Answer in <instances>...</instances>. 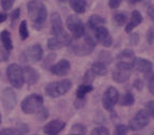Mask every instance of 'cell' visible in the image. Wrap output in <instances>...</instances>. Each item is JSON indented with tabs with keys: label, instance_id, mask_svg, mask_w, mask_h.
Masks as SVG:
<instances>
[{
	"label": "cell",
	"instance_id": "obj_1",
	"mask_svg": "<svg viewBox=\"0 0 154 135\" xmlns=\"http://www.w3.org/2000/svg\"><path fill=\"white\" fill-rule=\"evenodd\" d=\"M27 11L28 15L33 22L34 28L42 30L46 23L48 13L44 3L39 0H32L27 5Z\"/></svg>",
	"mask_w": 154,
	"mask_h": 135
},
{
	"label": "cell",
	"instance_id": "obj_2",
	"mask_svg": "<svg viewBox=\"0 0 154 135\" xmlns=\"http://www.w3.org/2000/svg\"><path fill=\"white\" fill-rule=\"evenodd\" d=\"M72 88V82L67 79H64L62 81H57V82H51L49 83L46 88L45 92L51 98H58L65 95L67 92Z\"/></svg>",
	"mask_w": 154,
	"mask_h": 135
},
{
	"label": "cell",
	"instance_id": "obj_3",
	"mask_svg": "<svg viewBox=\"0 0 154 135\" xmlns=\"http://www.w3.org/2000/svg\"><path fill=\"white\" fill-rule=\"evenodd\" d=\"M44 105V98L38 94H32L24 98V100L21 104V108L24 113L33 114L37 113L42 108Z\"/></svg>",
	"mask_w": 154,
	"mask_h": 135
},
{
	"label": "cell",
	"instance_id": "obj_4",
	"mask_svg": "<svg viewBox=\"0 0 154 135\" xmlns=\"http://www.w3.org/2000/svg\"><path fill=\"white\" fill-rule=\"evenodd\" d=\"M66 27L69 28L74 39H80L86 34V27L83 21L75 14H71L66 18Z\"/></svg>",
	"mask_w": 154,
	"mask_h": 135
},
{
	"label": "cell",
	"instance_id": "obj_5",
	"mask_svg": "<svg viewBox=\"0 0 154 135\" xmlns=\"http://www.w3.org/2000/svg\"><path fill=\"white\" fill-rule=\"evenodd\" d=\"M132 64L125 61H119L116 63L115 69L112 72V79L116 83H125L129 80L131 74Z\"/></svg>",
	"mask_w": 154,
	"mask_h": 135
},
{
	"label": "cell",
	"instance_id": "obj_6",
	"mask_svg": "<svg viewBox=\"0 0 154 135\" xmlns=\"http://www.w3.org/2000/svg\"><path fill=\"white\" fill-rule=\"evenodd\" d=\"M7 76L13 87L22 88L24 84V77H23V69L19 64L12 63L8 66L7 69Z\"/></svg>",
	"mask_w": 154,
	"mask_h": 135
},
{
	"label": "cell",
	"instance_id": "obj_7",
	"mask_svg": "<svg viewBox=\"0 0 154 135\" xmlns=\"http://www.w3.org/2000/svg\"><path fill=\"white\" fill-rule=\"evenodd\" d=\"M72 41H73V37H71V35L69 33L63 32V33L55 35L53 36L52 38H50L48 40L47 46L50 50H58L60 48L72 45Z\"/></svg>",
	"mask_w": 154,
	"mask_h": 135
},
{
	"label": "cell",
	"instance_id": "obj_8",
	"mask_svg": "<svg viewBox=\"0 0 154 135\" xmlns=\"http://www.w3.org/2000/svg\"><path fill=\"white\" fill-rule=\"evenodd\" d=\"M150 123V117L146 112V110H139L135 114V117L129 121L128 130L131 131H140L146 127H148Z\"/></svg>",
	"mask_w": 154,
	"mask_h": 135
},
{
	"label": "cell",
	"instance_id": "obj_9",
	"mask_svg": "<svg viewBox=\"0 0 154 135\" xmlns=\"http://www.w3.org/2000/svg\"><path fill=\"white\" fill-rule=\"evenodd\" d=\"M119 92L117 91V88L110 86L107 88L105 93L103 94L102 97V105L103 108L107 111H112L114 106L119 102Z\"/></svg>",
	"mask_w": 154,
	"mask_h": 135
},
{
	"label": "cell",
	"instance_id": "obj_10",
	"mask_svg": "<svg viewBox=\"0 0 154 135\" xmlns=\"http://www.w3.org/2000/svg\"><path fill=\"white\" fill-rule=\"evenodd\" d=\"M23 60L29 61V62H38L42 59L44 57V50L42 47L39 44L33 45L32 47L25 50V53H23Z\"/></svg>",
	"mask_w": 154,
	"mask_h": 135
},
{
	"label": "cell",
	"instance_id": "obj_11",
	"mask_svg": "<svg viewBox=\"0 0 154 135\" xmlns=\"http://www.w3.org/2000/svg\"><path fill=\"white\" fill-rule=\"evenodd\" d=\"M94 36H96V40H98L102 46L109 48L112 46L113 44V38L111 36L110 32L105 26H101V27L97 28L94 31Z\"/></svg>",
	"mask_w": 154,
	"mask_h": 135
},
{
	"label": "cell",
	"instance_id": "obj_12",
	"mask_svg": "<svg viewBox=\"0 0 154 135\" xmlns=\"http://www.w3.org/2000/svg\"><path fill=\"white\" fill-rule=\"evenodd\" d=\"M50 72L52 73L53 75H57V76H64L69 72L71 70V62H69L67 59H62L57 63L52 64V66L49 68Z\"/></svg>",
	"mask_w": 154,
	"mask_h": 135
},
{
	"label": "cell",
	"instance_id": "obj_13",
	"mask_svg": "<svg viewBox=\"0 0 154 135\" xmlns=\"http://www.w3.org/2000/svg\"><path fill=\"white\" fill-rule=\"evenodd\" d=\"M66 127V123L61 120H52L44 127V133L46 135H59Z\"/></svg>",
	"mask_w": 154,
	"mask_h": 135
},
{
	"label": "cell",
	"instance_id": "obj_14",
	"mask_svg": "<svg viewBox=\"0 0 154 135\" xmlns=\"http://www.w3.org/2000/svg\"><path fill=\"white\" fill-rule=\"evenodd\" d=\"M1 100L6 110H12L17 105V95L12 88H6L2 93Z\"/></svg>",
	"mask_w": 154,
	"mask_h": 135
},
{
	"label": "cell",
	"instance_id": "obj_15",
	"mask_svg": "<svg viewBox=\"0 0 154 135\" xmlns=\"http://www.w3.org/2000/svg\"><path fill=\"white\" fill-rule=\"evenodd\" d=\"M131 64L132 68H135L138 72L144 73V74L151 73L152 69H153V63L150 60L144 58H135Z\"/></svg>",
	"mask_w": 154,
	"mask_h": 135
},
{
	"label": "cell",
	"instance_id": "obj_16",
	"mask_svg": "<svg viewBox=\"0 0 154 135\" xmlns=\"http://www.w3.org/2000/svg\"><path fill=\"white\" fill-rule=\"evenodd\" d=\"M23 77H24V82L27 83V85H34L38 82L39 73L34 68L26 66L25 68H23Z\"/></svg>",
	"mask_w": 154,
	"mask_h": 135
},
{
	"label": "cell",
	"instance_id": "obj_17",
	"mask_svg": "<svg viewBox=\"0 0 154 135\" xmlns=\"http://www.w3.org/2000/svg\"><path fill=\"white\" fill-rule=\"evenodd\" d=\"M64 32L63 21L61 19V15L58 12H53L51 14V33L53 36L59 35V34Z\"/></svg>",
	"mask_w": 154,
	"mask_h": 135
},
{
	"label": "cell",
	"instance_id": "obj_18",
	"mask_svg": "<svg viewBox=\"0 0 154 135\" xmlns=\"http://www.w3.org/2000/svg\"><path fill=\"white\" fill-rule=\"evenodd\" d=\"M143 21V18L141 15V13L138 10H134L131 12V18H130L129 22L127 23L126 26H125V32L128 34H130L132 31L137 27L138 25L141 24Z\"/></svg>",
	"mask_w": 154,
	"mask_h": 135
},
{
	"label": "cell",
	"instance_id": "obj_19",
	"mask_svg": "<svg viewBox=\"0 0 154 135\" xmlns=\"http://www.w3.org/2000/svg\"><path fill=\"white\" fill-rule=\"evenodd\" d=\"M105 24V19L99 14H92L88 20V27L90 28L91 31H96L97 28L101 27V26H104Z\"/></svg>",
	"mask_w": 154,
	"mask_h": 135
},
{
	"label": "cell",
	"instance_id": "obj_20",
	"mask_svg": "<svg viewBox=\"0 0 154 135\" xmlns=\"http://www.w3.org/2000/svg\"><path fill=\"white\" fill-rule=\"evenodd\" d=\"M69 3L75 13L83 14L86 12V9H87V1L86 0H69Z\"/></svg>",
	"mask_w": 154,
	"mask_h": 135
},
{
	"label": "cell",
	"instance_id": "obj_21",
	"mask_svg": "<svg viewBox=\"0 0 154 135\" xmlns=\"http://www.w3.org/2000/svg\"><path fill=\"white\" fill-rule=\"evenodd\" d=\"M0 40L2 43V46L6 49V51H11L12 48H13V43H12L11 35L8 31L5 30L0 33Z\"/></svg>",
	"mask_w": 154,
	"mask_h": 135
},
{
	"label": "cell",
	"instance_id": "obj_22",
	"mask_svg": "<svg viewBox=\"0 0 154 135\" xmlns=\"http://www.w3.org/2000/svg\"><path fill=\"white\" fill-rule=\"evenodd\" d=\"M135 58H136L135 53L131 49L122 50L121 53L116 56V59L119 61H125V62H129V63H132V61H134Z\"/></svg>",
	"mask_w": 154,
	"mask_h": 135
},
{
	"label": "cell",
	"instance_id": "obj_23",
	"mask_svg": "<svg viewBox=\"0 0 154 135\" xmlns=\"http://www.w3.org/2000/svg\"><path fill=\"white\" fill-rule=\"evenodd\" d=\"M91 71L94 72V74L98 76H104L107 73L106 66L104 63H102L100 61H94V63L91 64Z\"/></svg>",
	"mask_w": 154,
	"mask_h": 135
},
{
	"label": "cell",
	"instance_id": "obj_24",
	"mask_svg": "<svg viewBox=\"0 0 154 135\" xmlns=\"http://www.w3.org/2000/svg\"><path fill=\"white\" fill-rule=\"evenodd\" d=\"M135 96L131 93H125L123 96H119V105L123 107H129L135 104Z\"/></svg>",
	"mask_w": 154,
	"mask_h": 135
},
{
	"label": "cell",
	"instance_id": "obj_25",
	"mask_svg": "<svg viewBox=\"0 0 154 135\" xmlns=\"http://www.w3.org/2000/svg\"><path fill=\"white\" fill-rule=\"evenodd\" d=\"M94 91V87H92V85H89V84H82V85L78 86V88H77L76 91V96L77 98H85L86 95L89 94L90 92Z\"/></svg>",
	"mask_w": 154,
	"mask_h": 135
},
{
	"label": "cell",
	"instance_id": "obj_26",
	"mask_svg": "<svg viewBox=\"0 0 154 135\" xmlns=\"http://www.w3.org/2000/svg\"><path fill=\"white\" fill-rule=\"evenodd\" d=\"M127 19H128V17H127L126 12H117L113 15V21L119 26H123L124 24H126Z\"/></svg>",
	"mask_w": 154,
	"mask_h": 135
},
{
	"label": "cell",
	"instance_id": "obj_27",
	"mask_svg": "<svg viewBox=\"0 0 154 135\" xmlns=\"http://www.w3.org/2000/svg\"><path fill=\"white\" fill-rule=\"evenodd\" d=\"M113 60V57L112 55H111L109 51H106V50H103V51H101V53H99V60L100 62H102V63H104L105 66L109 63H111Z\"/></svg>",
	"mask_w": 154,
	"mask_h": 135
},
{
	"label": "cell",
	"instance_id": "obj_28",
	"mask_svg": "<svg viewBox=\"0 0 154 135\" xmlns=\"http://www.w3.org/2000/svg\"><path fill=\"white\" fill-rule=\"evenodd\" d=\"M13 130V134L14 135H25L27 134L28 131H29V127H28L27 124L25 123H20L15 129H12Z\"/></svg>",
	"mask_w": 154,
	"mask_h": 135
},
{
	"label": "cell",
	"instance_id": "obj_29",
	"mask_svg": "<svg viewBox=\"0 0 154 135\" xmlns=\"http://www.w3.org/2000/svg\"><path fill=\"white\" fill-rule=\"evenodd\" d=\"M19 33H20V36H21V39H23V40H25V39L28 37L29 33H28L27 23H26V21H22V22H21L20 27H19Z\"/></svg>",
	"mask_w": 154,
	"mask_h": 135
},
{
	"label": "cell",
	"instance_id": "obj_30",
	"mask_svg": "<svg viewBox=\"0 0 154 135\" xmlns=\"http://www.w3.org/2000/svg\"><path fill=\"white\" fill-rule=\"evenodd\" d=\"M72 134H76V135H86V132H87V130H86V127L84 124H80V123H76L74 124L73 127H72Z\"/></svg>",
	"mask_w": 154,
	"mask_h": 135
},
{
	"label": "cell",
	"instance_id": "obj_31",
	"mask_svg": "<svg viewBox=\"0 0 154 135\" xmlns=\"http://www.w3.org/2000/svg\"><path fill=\"white\" fill-rule=\"evenodd\" d=\"M128 133V127L124 125V124H117L114 130L113 135H127Z\"/></svg>",
	"mask_w": 154,
	"mask_h": 135
},
{
	"label": "cell",
	"instance_id": "obj_32",
	"mask_svg": "<svg viewBox=\"0 0 154 135\" xmlns=\"http://www.w3.org/2000/svg\"><path fill=\"white\" fill-rule=\"evenodd\" d=\"M90 135H110V131L105 127H98L91 131Z\"/></svg>",
	"mask_w": 154,
	"mask_h": 135
},
{
	"label": "cell",
	"instance_id": "obj_33",
	"mask_svg": "<svg viewBox=\"0 0 154 135\" xmlns=\"http://www.w3.org/2000/svg\"><path fill=\"white\" fill-rule=\"evenodd\" d=\"M94 77H96V74H94L91 70L86 71L85 75H84V84H89V85H91L92 82L94 81Z\"/></svg>",
	"mask_w": 154,
	"mask_h": 135
},
{
	"label": "cell",
	"instance_id": "obj_34",
	"mask_svg": "<svg viewBox=\"0 0 154 135\" xmlns=\"http://www.w3.org/2000/svg\"><path fill=\"white\" fill-rule=\"evenodd\" d=\"M146 85H148V89L151 94L154 95V72H151L148 74V79H146Z\"/></svg>",
	"mask_w": 154,
	"mask_h": 135
},
{
	"label": "cell",
	"instance_id": "obj_35",
	"mask_svg": "<svg viewBox=\"0 0 154 135\" xmlns=\"http://www.w3.org/2000/svg\"><path fill=\"white\" fill-rule=\"evenodd\" d=\"M144 110L149 114V117L154 118V100H150L144 106Z\"/></svg>",
	"mask_w": 154,
	"mask_h": 135
},
{
	"label": "cell",
	"instance_id": "obj_36",
	"mask_svg": "<svg viewBox=\"0 0 154 135\" xmlns=\"http://www.w3.org/2000/svg\"><path fill=\"white\" fill-rule=\"evenodd\" d=\"M49 117V112H48V109L47 108H44L42 107L40 110L37 112V118H38L39 121H44L46 119Z\"/></svg>",
	"mask_w": 154,
	"mask_h": 135
},
{
	"label": "cell",
	"instance_id": "obj_37",
	"mask_svg": "<svg viewBox=\"0 0 154 135\" xmlns=\"http://www.w3.org/2000/svg\"><path fill=\"white\" fill-rule=\"evenodd\" d=\"M14 1L15 0H1V6H2L3 10H6V11L10 10L13 7Z\"/></svg>",
	"mask_w": 154,
	"mask_h": 135
},
{
	"label": "cell",
	"instance_id": "obj_38",
	"mask_svg": "<svg viewBox=\"0 0 154 135\" xmlns=\"http://www.w3.org/2000/svg\"><path fill=\"white\" fill-rule=\"evenodd\" d=\"M55 53H50L48 55V57L45 59V62H44V66H51L53 64V61L55 60Z\"/></svg>",
	"mask_w": 154,
	"mask_h": 135
},
{
	"label": "cell",
	"instance_id": "obj_39",
	"mask_svg": "<svg viewBox=\"0 0 154 135\" xmlns=\"http://www.w3.org/2000/svg\"><path fill=\"white\" fill-rule=\"evenodd\" d=\"M138 41H139V35L138 33H130L129 35V43L132 45V46H136L138 45Z\"/></svg>",
	"mask_w": 154,
	"mask_h": 135
},
{
	"label": "cell",
	"instance_id": "obj_40",
	"mask_svg": "<svg viewBox=\"0 0 154 135\" xmlns=\"http://www.w3.org/2000/svg\"><path fill=\"white\" fill-rule=\"evenodd\" d=\"M146 41L149 44H153L154 43V30L153 27L149 28L148 33H146Z\"/></svg>",
	"mask_w": 154,
	"mask_h": 135
},
{
	"label": "cell",
	"instance_id": "obj_41",
	"mask_svg": "<svg viewBox=\"0 0 154 135\" xmlns=\"http://www.w3.org/2000/svg\"><path fill=\"white\" fill-rule=\"evenodd\" d=\"M122 1L123 0H109V7L111 9H117L121 6Z\"/></svg>",
	"mask_w": 154,
	"mask_h": 135
},
{
	"label": "cell",
	"instance_id": "obj_42",
	"mask_svg": "<svg viewBox=\"0 0 154 135\" xmlns=\"http://www.w3.org/2000/svg\"><path fill=\"white\" fill-rule=\"evenodd\" d=\"M85 104H86V99L85 98H77L76 100H75V102H74V106H75V108H77V109H79V108H83L84 106H85Z\"/></svg>",
	"mask_w": 154,
	"mask_h": 135
},
{
	"label": "cell",
	"instance_id": "obj_43",
	"mask_svg": "<svg viewBox=\"0 0 154 135\" xmlns=\"http://www.w3.org/2000/svg\"><path fill=\"white\" fill-rule=\"evenodd\" d=\"M134 87H135L137 91H141L143 88V82L140 79H137V80L134 82Z\"/></svg>",
	"mask_w": 154,
	"mask_h": 135
},
{
	"label": "cell",
	"instance_id": "obj_44",
	"mask_svg": "<svg viewBox=\"0 0 154 135\" xmlns=\"http://www.w3.org/2000/svg\"><path fill=\"white\" fill-rule=\"evenodd\" d=\"M20 13H21V10H20V8H17V9H15L13 12L11 13V19H12V21H15L17 19H19V17H20Z\"/></svg>",
	"mask_w": 154,
	"mask_h": 135
},
{
	"label": "cell",
	"instance_id": "obj_45",
	"mask_svg": "<svg viewBox=\"0 0 154 135\" xmlns=\"http://www.w3.org/2000/svg\"><path fill=\"white\" fill-rule=\"evenodd\" d=\"M0 135H14L12 129H3L0 131Z\"/></svg>",
	"mask_w": 154,
	"mask_h": 135
},
{
	"label": "cell",
	"instance_id": "obj_46",
	"mask_svg": "<svg viewBox=\"0 0 154 135\" xmlns=\"http://www.w3.org/2000/svg\"><path fill=\"white\" fill-rule=\"evenodd\" d=\"M148 14L150 15V18H151L152 20H154V7L153 6L149 7V9H148Z\"/></svg>",
	"mask_w": 154,
	"mask_h": 135
},
{
	"label": "cell",
	"instance_id": "obj_47",
	"mask_svg": "<svg viewBox=\"0 0 154 135\" xmlns=\"http://www.w3.org/2000/svg\"><path fill=\"white\" fill-rule=\"evenodd\" d=\"M8 19V14L7 13H0V23L5 22Z\"/></svg>",
	"mask_w": 154,
	"mask_h": 135
},
{
	"label": "cell",
	"instance_id": "obj_48",
	"mask_svg": "<svg viewBox=\"0 0 154 135\" xmlns=\"http://www.w3.org/2000/svg\"><path fill=\"white\" fill-rule=\"evenodd\" d=\"M129 3H131V5H136V3H138V2H140L141 0H127Z\"/></svg>",
	"mask_w": 154,
	"mask_h": 135
},
{
	"label": "cell",
	"instance_id": "obj_49",
	"mask_svg": "<svg viewBox=\"0 0 154 135\" xmlns=\"http://www.w3.org/2000/svg\"><path fill=\"white\" fill-rule=\"evenodd\" d=\"M59 1H60V2H62V3H65V2H67L69 0H59Z\"/></svg>",
	"mask_w": 154,
	"mask_h": 135
},
{
	"label": "cell",
	"instance_id": "obj_50",
	"mask_svg": "<svg viewBox=\"0 0 154 135\" xmlns=\"http://www.w3.org/2000/svg\"><path fill=\"white\" fill-rule=\"evenodd\" d=\"M0 124H1V116H0Z\"/></svg>",
	"mask_w": 154,
	"mask_h": 135
},
{
	"label": "cell",
	"instance_id": "obj_51",
	"mask_svg": "<svg viewBox=\"0 0 154 135\" xmlns=\"http://www.w3.org/2000/svg\"><path fill=\"white\" fill-rule=\"evenodd\" d=\"M152 135H154V131H153V133H152Z\"/></svg>",
	"mask_w": 154,
	"mask_h": 135
},
{
	"label": "cell",
	"instance_id": "obj_52",
	"mask_svg": "<svg viewBox=\"0 0 154 135\" xmlns=\"http://www.w3.org/2000/svg\"><path fill=\"white\" fill-rule=\"evenodd\" d=\"M69 135H76V134H69Z\"/></svg>",
	"mask_w": 154,
	"mask_h": 135
},
{
	"label": "cell",
	"instance_id": "obj_53",
	"mask_svg": "<svg viewBox=\"0 0 154 135\" xmlns=\"http://www.w3.org/2000/svg\"><path fill=\"white\" fill-rule=\"evenodd\" d=\"M135 135H139V134H135Z\"/></svg>",
	"mask_w": 154,
	"mask_h": 135
}]
</instances>
